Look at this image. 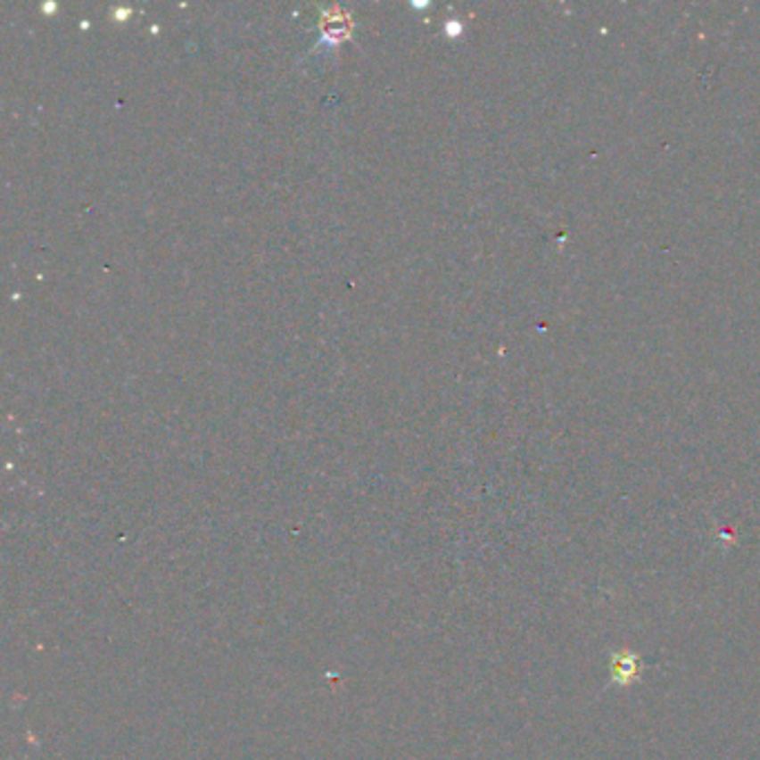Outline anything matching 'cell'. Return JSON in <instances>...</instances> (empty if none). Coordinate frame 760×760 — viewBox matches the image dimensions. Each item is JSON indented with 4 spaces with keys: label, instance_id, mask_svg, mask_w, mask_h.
<instances>
[{
    "label": "cell",
    "instance_id": "6da1fadb",
    "mask_svg": "<svg viewBox=\"0 0 760 760\" xmlns=\"http://www.w3.org/2000/svg\"><path fill=\"white\" fill-rule=\"evenodd\" d=\"M611 682L620 687H629L642 673V658L636 654H614L609 660Z\"/></svg>",
    "mask_w": 760,
    "mask_h": 760
}]
</instances>
